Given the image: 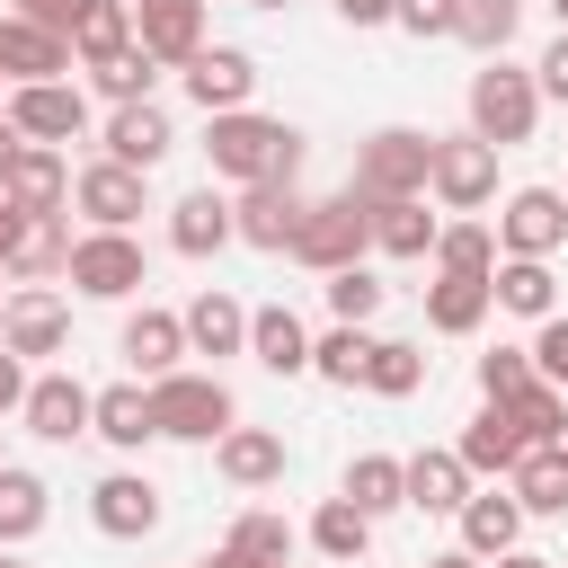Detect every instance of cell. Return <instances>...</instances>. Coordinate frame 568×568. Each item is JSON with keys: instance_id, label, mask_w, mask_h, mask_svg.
<instances>
[{"instance_id": "cell-46", "label": "cell", "mask_w": 568, "mask_h": 568, "mask_svg": "<svg viewBox=\"0 0 568 568\" xmlns=\"http://www.w3.org/2000/svg\"><path fill=\"white\" fill-rule=\"evenodd\" d=\"M524 382H541L532 346H488V355H479V399H515Z\"/></svg>"}, {"instance_id": "cell-10", "label": "cell", "mask_w": 568, "mask_h": 568, "mask_svg": "<svg viewBox=\"0 0 568 568\" xmlns=\"http://www.w3.org/2000/svg\"><path fill=\"white\" fill-rule=\"evenodd\" d=\"M18 417H27V435H44V444H80L89 417H98V390H89L80 373H36Z\"/></svg>"}, {"instance_id": "cell-55", "label": "cell", "mask_w": 568, "mask_h": 568, "mask_svg": "<svg viewBox=\"0 0 568 568\" xmlns=\"http://www.w3.org/2000/svg\"><path fill=\"white\" fill-rule=\"evenodd\" d=\"M18 142H27V133H18V124H0V178H9V160H18Z\"/></svg>"}, {"instance_id": "cell-34", "label": "cell", "mask_w": 568, "mask_h": 568, "mask_svg": "<svg viewBox=\"0 0 568 568\" xmlns=\"http://www.w3.org/2000/svg\"><path fill=\"white\" fill-rule=\"evenodd\" d=\"M497 311H515V320H550V311H559L550 257H497Z\"/></svg>"}, {"instance_id": "cell-61", "label": "cell", "mask_w": 568, "mask_h": 568, "mask_svg": "<svg viewBox=\"0 0 568 568\" xmlns=\"http://www.w3.org/2000/svg\"><path fill=\"white\" fill-rule=\"evenodd\" d=\"M559 453H568V426H559Z\"/></svg>"}, {"instance_id": "cell-27", "label": "cell", "mask_w": 568, "mask_h": 568, "mask_svg": "<svg viewBox=\"0 0 568 568\" xmlns=\"http://www.w3.org/2000/svg\"><path fill=\"white\" fill-rule=\"evenodd\" d=\"M453 453L470 462V479H506V470H515V462H524L532 444H524V435H515V417H506V408L488 399V408H479V417L462 426V444H453Z\"/></svg>"}, {"instance_id": "cell-11", "label": "cell", "mask_w": 568, "mask_h": 568, "mask_svg": "<svg viewBox=\"0 0 568 568\" xmlns=\"http://www.w3.org/2000/svg\"><path fill=\"white\" fill-rule=\"evenodd\" d=\"M9 124L27 142H80L89 98H80V80H27V89H9Z\"/></svg>"}, {"instance_id": "cell-26", "label": "cell", "mask_w": 568, "mask_h": 568, "mask_svg": "<svg viewBox=\"0 0 568 568\" xmlns=\"http://www.w3.org/2000/svg\"><path fill=\"white\" fill-rule=\"evenodd\" d=\"M186 346L195 355H248V302H231L222 284H204L186 302Z\"/></svg>"}, {"instance_id": "cell-28", "label": "cell", "mask_w": 568, "mask_h": 568, "mask_svg": "<svg viewBox=\"0 0 568 568\" xmlns=\"http://www.w3.org/2000/svg\"><path fill=\"white\" fill-rule=\"evenodd\" d=\"M213 470H222L231 488H275V479H284V435H266V426H231V435L213 444Z\"/></svg>"}, {"instance_id": "cell-22", "label": "cell", "mask_w": 568, "mask_h": 568, "mask_svg": "<svg viewBox=\"0 0 568 568\" xmlns=\"http://www.w3.org/2000/svg\"><path fill=\"white\" fill-rule=\"evenodd\" d=\"M453 524H462V550H470V559H497V550L524 541V497H515V488H470Z\"/></svg>"}, {"instance_id": "cell-45", "label": "cell", "mask_w": 568, "mask_h": 568, "mask_svg": "<svg viewBox=\"0 0 568 568\" xmlns=\"http://www.w3.org/2000/svg\"><path fill=\"white\" fill-rule=\"evenodd\" d=\"M382 293H390V284H382L373 266H337V275H328V311H337V320H355V328L382 311Z\"/></svg>"}, {"instance_id": "cell-35", "label": "cell", "mask_w": 568, "mask_h": 568, "mask_svg": "<svg viewBox=\"0 0 568 568\" xmlns=\"http://www.w3.org/2000/svg\"><path fill=\"white\" fill-rule=\"evenodd\" d=\"M337 497H355V506H364V515L382 524L390 506H408V462H390V453H355V462H346V488H337Z\"/></svg>"}, {"instance_id": "cell-6", "label": "cell", "mask_w": 568, "mask_h": 568, "mask_svg": "<svg viewBox=\"0 0 568 568\" xmlns=\"http://www.w3.org/2000/svg\"><path fill=\"white\" fill-rule=\"evenodd\" d=\"M71 284H80L89 302H133V293L151 284V257H142L133 231H80V240H71Z\"/></svg>"}, {"instance_id": "cell-15", "label": "cell", "mask_w": 568, "mask_h": 568, "mask_svg": "<svg viewBox=\"0 0 568 568\" xmlns=\"http://www.w3.org/2000/svg\"><path fill=\"white\" fill-rule=\"evenodd\" d=\"M89 524H98L106 541H142V532H160V488H151L142 470H106V479L89 488Z\"/></svg>"}, {"instance_id": "cell-51", "label": "cell", "mask_w": 568, "mask_h": 568, "mask_svg": "<svg viewBox=\"0 0 568 568\" xmlns=\"http://www.w3.org/2000/svg\"><path fill=\"white\" fill-rule=\"evenodd\" d=\"M9 408H27V355L0 346V417H9Z\"/></svg>"}, {"instance_id": "cell-9", "label": "cell", "mask_w": 568, "mask_h": 568, "mask_svg": "<svg viewBox=\"0 0 568 568\" xmlns=\"http://www.w3.org/2000/svg\"><path fill=\"white\" fill-rule=\"evenodd\" d=\"M151 169H124V160H89L71 178V204L89 213V231H133V213H151Z\"/></svg>"}, {"instance_id": "cell-44", "label": "cell", "mask_w": 568, "mask_h": 568, "mask_svg": "<svg viewBox=\"0 0 568 568\" xmlns=\"http://www.w3.org/2000/svg\"><path fill=\"white\" fill-rule=\"evenodd\" d=\"M231 550H240L248 568H293V524L266 515V506H248V515L231 524Z\"/></svg>"}, {"instance_id": "cell-57", "label": "cell", "mask_w": 568, "mask_h": 568, "mask_svg": "<svg viewBox=\"0 0 568 568\" xmlns=\"http://www.w3.org/2000/svg\"><path fill=\"white\" fill-rule=\"evenodd\" d=\"M195 568H248V559H240V550L222 541V550H213V559H195Z\"/></svg>"}, {"instance_id": "cell-12", "label": "cell", "mask_w": 568, "mask_h": 568, "mask_svg": "<svg viewBox=\"0 0 568 568\" xmlns=\"http://www.w3.org/2000/svg\"><path fill=\"white\" fill-rule=\"evenodd\" d=\"M0 195H9V204H18L27 222L62 213V204H71V160H62V142H18V160H9Z\"/></svg>"}, {"instance_id": "cell-13", "label": "cell", "mask_w": 568, "mask_h": 568, "mask_svg": "<svg viewBox=\"0 0 568 568\" xmlns=\"http://www.w3.org/2000/svg\"><path fill=\"white\" fill-rule=\"evenodd\" d=\"M231 222H240L248 248H293V231H302V186H293V178H257V186L231 195Z\"/></svg>"}, {"instance_id": "cell-52", "label": "cell", "mask_w": 568, "mask_h": 568, "mask_svg": "<svg viewBox=\"0 0 568 568\" xmlns=\"http://www.w3.org/2000/svg\"><path fill=\"white\" fill-rule=\"evenodd\" d=\"M390 9H399V0H337L346 27H390Z\"/></svg>"}, {"instance_id": "cell-59", "label": "cell", "mask_w": 568, "mask_h": 568, "mask_svg": "<svg viewBox=\"0 0 568 568\" xmlns=\"http://www.w3.org/2000/svg\"><path fill=\"white\" fill-rule=\"evenodd\" d=\"M550 18H559V27H568V0H550Z\"/></svg>"}, {"instance_id": "cell-53", "label": "cell", "mask_w": 568, "mask_h": 568, "mask_svg": "<svg viewBox=\"0 0 568 568\" xmlns=\"http://www.w3.org/2000/svg\"><path fill=\"white\" fill-rule=\"evenodd\" d=\"M18 240H27V213L0 195V275H9V257H18Z\"/></svg>"}, {"instance_id": "cell-24", "label": "cell", "mask_w": 568, "mask_h": 568, "mask_svg": "<svg viewBox=\"0 0 568 568\" xmlns=\"http://www.w3.org/2000/svg\"><path fill=\"white\" fill-rule=\"evenodd\" d=\"M479 479H470V462L453 453V444H426V453H408V506L417 515H462V497H470Z\"/></svg>"}, {"instance_id": "cell-29", "label": "cell", "mask_w": 568, "mask_h": 568, "mask_svg": "<svg viewBox=\"0 0 568 568\" xmlns=\"http://www.w3.org/2000/svg\"><path fill=\"white\" fill-rule=\"evenodd\" d=\"M248 355H257L266 373H311V328H302V311H284V302L248 311Z\"/></svg>"}, {"instance_id": "cell-48", "label": "cell", "mask_w": 568, "mask_h": 568, "mask_svg": "<svg viewBox=\"0 0 568 568\" xmlns=\"http://www.w3.org/2000/svg\"><path fill=\"white\" fill-rule=\"evenodd\" d=\"M453 9H462V0H399L390 27H408V36H453Z\"/></svg>"}, {"instance_id": "cell-39", "label": "cell", "mask_w": 568, "mask_h": 568, "mask_svg": "<svg viewBox=\"0 0 568 568\" xmlns=\"http://www.w3.org/2000/svg\"><path fill=\"white\" fill-rule=\"evenodd\" d=\"M160 71H169V62H160L151 44H124V53H106L89 80H98V98H106V106H133V98H151V80H160Z\"/></svg>"}, {"instance_id": "cell-49", "label": "cell", "mask_w": 568, "mask_h": 568, "mask_svg": "<svg viewBox=\"0 0 568 568\" xmlns=\"http://www.w3.org/2000/svg\"><path fill=\"white\" fill-rule=\"evenodd\" d=\"M532 80H541V98H559V106H568V27H559V36L541 44V62H532Z\"/></svg>"}, {"instance_id": "cell-8", "label": "cell", "mask_w": 568, "mask_h": 568, "mask_svg": "<svg viewBox=\"0 0 568 568\" xmlns=\"http://www.w3.org/2000/svg\"><path fill=\"white\" fill-rule=\"evenodd\" d=\"M568 240V195L559 186H515L497 204V257H550Z\"/></svg>"}, {"instance_id": "cell-47", "label": "cell", "mask_w": 568, "mask_h": 568, "mask_svg": "<svg viewBox=\"0 0 568 568\" xmlns=\"http://www.w3.org/2000/svg\"><path fill=\"white\" fill-rule=\"evenodd\" d=\"M532 364H541V382H559V390H568V311H550V320H541Z\"/></svg>"}, {"instance_id": "cell-58", "label": "cell", "mask_w": 568, "mask_h": 568, "mask_svg": "<svg viewBox=\"0 0 568 568\" xmlns=\"http://www.w3.org/2000/svg\"><path fill=\"white\" fill-rule=\"evenodd\" d=\"M248 9H293V0H248Z\"/></svg>"}, {"instance_id": "cell-43", "label": "cell", "mask_w": 568, "mask_h": 568, "mask_svg": "<svg viewBox=\"0 0 568 568\" xmlns=\"http://www.w3.org/2000/svg\"><path fill=\"white\" fill-rule=\"evenodd\" d=\"M506 417H515V435L524 444H559V426H568V390L559 382H524L515 399H497Z\"/></svg>"}, {"instance_id": "cell-63", "label": "cell", "mask_w": 568, "mask_h": 568, "mask_svg": "<svg viewBox=\"0 0 568 568\" xmlns=\"http://www.w3.org/2000/svg\"><path fill=\"white\" fill-rule=\"evenodd\" d=\"M0 311H9V293H0Z\"/></svg>"}, {"instance_id": "cell-7", "label": "cell", "mask_w": 568, "mask_h": 568, "mask_svg": "<svg viewBox=\"0 0 568 568\" xmlns=\"http://www.w3.org/2000/svg\"><path fill=\"white\" fill-rule=\"evenodd\" d=\"M426 195H435L444 213H479V204L497 195V142H479V133H435V178H426Z\"/></svg>"}, {"instance_id": "cell-62", "label": "cell", "mask_w": 568, "mask_h": 568, "mask_svg": "<svg viewBox=\"0 0 568 568\" xmlns=\"http://www.w3.org/2000/svg\"><path fill=\"white\" fill-rule=\"evenodd\" d=\"M0 124H9V98H0Z\"/></svg>"}, {"instance_id": "cell-54", "label": "cell", "mask_w": 568, "mask_h": 568, "mask_svg": "<svg viewBox=\"0 0 568 568\" xmlns=\"http://www.w3.org/2000/svg\"><path fill=\"white\" fill-rule=\"evenodd\" d=\"M488 568H550V559H541V550H524V541H515V550H497V559H488Z\"/></svg>"}, {"instance_id": "cell-37", "label": "cell", "mask_w": 568, "mask_h": 568, "mask_svg": "<svg viewBox=\"0 0 568 568\" xmlns=\"http://www.w3.org/2000/svg\"><path fill=\"white\" fill-rule=\"evenodd\" d=\"M124 44H133V0H89V9H80V27H71V53L98 71V62H106V53H124Z\"/></svg>"}, {"instance_id": "cell-40", "label": "cell", "mask_w": 568, "mask_h": 568, "mask_svg": "<svg viewBox=\"0 0 568 568\" xmlns=\"http://www.w3.org/2000/svg\"><path fill=\"white\" fill-rule=\"evenodd\" d=\"M435 275H497V231L488 222H444L435 231Z\"/></svg>"}, {"instance_id": "cell-18", "label": "cell", "mask_w": 568, "mask_h": 568, "mask_svg": "<svg viewBox=\"0 0 568 568\" xmlns=\"http://www.w3.org/2000/svg\"><path fill=\"white\" fill-rule=\"evenodd\" d=\"M115 355L133 364V382H160V373H178V355H195L186 346V311H133L124 320V337H115Z\"/></svg>"}, {"instance_id": "cell-30", "label": "cell", "mask_w": 568, "mask_h": 568, "mask_svg": "<svg viewBox=\"0 0 568 568\" xmlns=\"http://www.w3.org/2000/svg\"><path fill=\"white\" fill-rule=\"evenodd\" d=\"M44 515H53V488H44L36 470H18V462H0V550H18V541H36V532H44Z\"/></svg>"}, {"instance_id": "cell-4", "label": "cell", "mask_w": 568, "mask_h": 568, "mask_svg": "<svg viewBox=\"0 0 568 568\" xmlns=\"http://www.w3.org/2000/svg\"><path fill=\"white\" fill-rule=\"evenodd\" d=\"M532 124H541V80L515 71L506 53H488V71H470V133L515 151V142H532Z\"/></svg>"}, {"instance_id": "cell-25", "label": "cell", "mask_w": 568, "mask_h": 568, "mask_svg": "<svg viewBox=\"0 0 568 568\" xmlns=\"http://www.w3.org/2000/svg\"><path fill=\"white\" fill-rule=\"evenodd\" d=\"M89 435H98V444H115V453H142V444L160 435V417H151V382H106V390H98Z\"/></svg>"}, {"instance_id": "cell-36", "label": "cell", "mask_w": 568, "mask_h": 568, "mask_svg": "<svg viewBox=\"0 0 568 568\" xmlns=\"http://www.w3.org/2000/svg\"><path fill=\"white\" fill-rule=\"evenodd\" d=\"M311 550H320V559H364V550H373V515H364L355 497H328V506L311 515Z\"/></svg>"}, {"instance_id": "cell-38", "label": "cell", "mask_w": 568, "mask_h": 568, "mask_svg": "<svg viewBox=\"0 0 568 568\" xmlns=\"http://www.w3.org/2000/svg\"><path fill=\"white\" fill-rule=\"evenodd\" d=\"M515 27H524V0H462V9H453V36H462L479 62H488V53H506V44H515Z\"/></svg>"}, {"instance_id": "cell-16", "label": "cell", "mask_w": 568, "mask_h": 568, "mask_svg": "<svg viewBox=\"0 0 568 568\" xmlns=\"http://www.w3.org/2000/svg\"><path fill=\"white\" fill-rule=\"evenodd\" d=\"M80 53H71V36H53V27H36V18H0V80L9 89H27V80H62Z\"/></svg>"}, {"instance_id": "cell-17", "label": "cell", "mask_w": 568, "mask_h": 568, "mask_svg": "<svg viewBox=\"0 0 568 568\" xmlns=\"http://www.w3.org/2000/svg\"><path fill=\"white\" fill-rule=\"evenodd\" d=\"M186 98H195L204 115L248 106V98H257V53H240V44H204V53L186 62Z\"/></svg>"}, {"instance_id": "cell-1", "label": "cell", "mask_w": 568, "mask_h": 568, "mask_svg": "<svg viewBox=\"0 0 568 568\" xmlns=\"http://www.w3.org/2000/svg\"><path fill=\"white\" fill-rule=\"evenodd\" d=\"M204 160H213V178H231V186H257V178H302V133H293L284 115L231 106V115H204Z\"/></svg>"}, {"instance_id": "cell-23", "label": "cell", "mask_w": 568, "mask_h": 568, "mask_svg": "<svg viewBox=\"0 0 568 568\" xmlns=\"http://www.w3.org/2000/svg\"><path fill=\"white\" fill-rule=\"evenodd\" d=\"M488 311H497V275H435L426 284V328L435 337H479Z\"/></svg>"}, {"instance_id": "cell-33", "label": "cell", "mask_w": 568, "mask_h": 568, "mask_svg": "<svg viewBox=\"0 0 568 568\" xmlns=\"http://www.w3.org/2000/svg\"><path fill=\"white\" fill-rule=\"evenodd\" d=\"M9 275H18V284H53V275H71V213L27 222V240H18V257H9Z\"/></svg>"}, {"instance_id": "cell-20", "label": "cell", "mask_w": 568, "mask_h": 568, "mask_svg": "<svg viewBox=\"0 0 568 568\" xmlns=\"http://www.w3.org/2000/svg\"><path fill=\"white\" fill-rule=\"evenodd\" d=\"M169 142H178V124H169L160 98H133V106L106 115V160H124V169H160Z\"/></svg>"}, {"instance_id": "cell-2", "label": "cell", "mask_w": 568, "mask_h": 568, "mask_svg": "<svg viewBox=\"0 0 568 568\" xmlns=\"http://www.w3.org/2000/svg\"><path fill=\"white\" fill-rule=\"evenodd\" d=\"M151 417H160V435L169 444H222L231 426H240V399H231V382L222 373H160L151 382Z\"/></svg>"}, {"instance_id": "cell-21", "label": "cell", "mask_w": 568, "mask_h": 568, "mask_svg": "<svg viewBox=\"0 0 568 568\" xmlns=\"http://www.w3.org/2000/svg\"><path fill=\"white\" fill-rule=\"evenodd\" d=\"M231 240H240V222H231V195L195 186V195H178V204H169V248H178V257H222Z\"/></svg>"}, {"instance_id": "cell-31", "label": "cell", "mask_w": 568, "mask_h": 568, "mask_svg": "<svg viewBox=\"0 0 568 568\" xmlns=\"http://www.w3.org/2000/svg\"><path fill=\"white\" fill-rule=\"evenodd\" d=\"M435 213H426V195H399V204H373V248L382 257H435Z\"/></svg>"}, {"instance_id": "cell-3", "label": "cell", "mask_w": 568, "mask_h": 568, "mask_svg": "<svg viewBox=\"0 0 568 568\" xmlns=\"http://www.w3.org/2000/svg\"><path fill=\"white\" fill-rule=\"evenodd\" d=\"M364 248H373V204L355 186H337V195L302 204V231H293L284 257H302L311 275H337V266H364Z\"/></svg>"}, {"instance_id": "cell-32", "label": "cell", "mask_w": 568, "mask_h": 568, "mask_svg": "<svg viewBox=\"0 0 568 568\" xmlns=\"http://www.w3.org/2000/svg\"><path fill=\"white\" fill-rule=\"evenodd\" d=\"M506 488L524 497V515H568V453H559V444H532V453L506 470Z\"/></svg>"}, {"instance_id": "cell-50", "label": "cell", "mask_w": 568, "mask_h": 568, "mask_svg": "<svg viewBox=\"0 0 568 568\" xmlns=\"http://www.w3.org/2000/svg\"><path fill=\"white\" fill-rule=\"evenodd\" d=\"M80 9H89V0H18V18L53 27V36H71V27H80Z\"/></svg>"}, {"instance_id": "cell-41", "label": "cell", "mask_w": 568, "mask_h": 568, "mask_svg": "<svg viewBox=\"0 0 568 568\" xmlns=\"http://www.w3.org/2000/svg\"><path fill=\"white\" fill-rule=\"evenodd\" d=\"M364 364H373V337H364L355 320H337L328 337H311V373H320V382L355 390V382H364Z\"/></svg>"}, {"instance_id": "cell-5", "label": "cell", "mask_w": 568, "mask_h": 568, "mask_svg": "<svg viewBox=\"0 0 568 568\" xmlns=\"http://www.w3.org/2000/svg\"><path fill=\"white\" fill-rule=\"evenodd\" d=\"M426 178H435V133H417V124H382L364 151H355V195L364 204H399V195H426Z\"/></svg>"}, {"instance_id": "cell-42", "label": "cell", "mask_w": 568, "mask_h": 568, "mask_svg": "<svg viewBox=\"0 0 568 568\" xmlns=\"http://www.w3.org/2000/svg\"><path fill=\"white\" fill-rule=\"evenodd\" d=\"M417 382H426V346H408V337H373L364 390H373V399H408Z\"/></svg>"}, {"instance_id": "cell-14", "label": "cell", "mask_w": 568, "mask_h": 568, "mask_svg": "<svg viewBox=\"0 0 568 568\" xmlns=\"http://www.w3.org/2000/svg\"><path fill=\"white\" fill-rule=\"evenodd\" d=\"M0 346L9 355H62L71 346V302H53L44 284H27V293H9V311H0Z\"/></svg>"}, {"instance_id": "cell-60", "label": "cell", "mask_w": 568, "mask_h": 568, "mask_svg": "<svg viewBox=\"0 0 568 568\" xmlns=\"http://www.w3.org/2000/svg\"><path fill=\"white\" fill-rule=\"evenodd\" d=\"M0 568H27V559H9V550H0Z\"/></svg>"}, {"instance_id": "cell-19", "label": "cell", "mask_w": 568, "mask_h": 568, "mask_svg": "<svg viewBox=\"0 0 568 568\" xmlns=\"http://www.w3.org/2000/svg\"><path fill=\"white\" fill-rule=\"evenodd\" d=\"M133 44H151L169 71L204 53V0H133Z\"/></svg>"}, {"instance_id": "cell-56", "label": "cell", "mask_w": 568, "mask_h": 568, "mask_svg": "<svg viewBox=\"0 0 568 568\" xmlns=\"http://www.w3.org/2000/svg\"><path fill=\"white\" fill-rule=\"evenodd\" d=\"M426 568H488V559H470V550H444V559H426Z\"/></svg>"}]
</instances>
